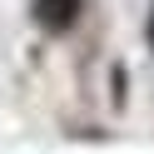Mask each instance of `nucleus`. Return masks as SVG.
Returning <instances> with one entry per match:
<instances>
[{
    "label": "nucleus",
    "instance_id": "nucleus-1",
    "mask_svg": "<svg viewBox=\"0 0 154 154\" xmlns=\"http://www.w3.org/2000/svg\"><path fill=\"white\" fill-rule=\"evenodd\" d=\"M35 15L45 30H70L80 15V0H35Z\"/></svg>",
    "mask_w": 154,
    "mask_h": 154
},
{
    "label": "nucleus",
    "instance_id": "nucleus-2",
    "mask_svg": "<svg viewBox=\"0 0 154 154\" xmlns=\"http://www.w3.org/2000/svg\"><path fill=\"white\" fill-rule=\"evenodd\" d=\"M149 45H154V15H149Z\"/></svg>",
    "mask_w": 154,
    "mask_h": 154
}]
</instances>
